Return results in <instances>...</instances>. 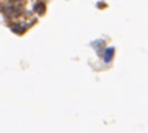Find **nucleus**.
Here are the masks:
<instances>
[{"instance_id": "nucleus-2", "label": "nucleus", "mask_w": 148, "mask_h": 133, "mask_svg": "<svg viewBox=\"0 0 148 133\" xmlns=\"http://www.w3.org/2000/svg\"><path fill=\"white\" fill-rule=\"evenodd\" d=\"M12 30H13V31H16V33H22V31L25 30V28L16 25V26H12Z\"/></svg>"}, {"instance_id": "nucleus-1", "label": "nucleus", "mask_w": 148, "mask_h": 133, "mask_svg": "<svg viewBox=\"0 0 148 133\" xmlns=\"http://www.w3.org/2000/svg\"><path fill=\"white\" fill-rule=\"evenodd\" d=\"M113 55H114V48H113V47H108V48H105L104 62H105V63H109L110 60H112Z\"/></svg>"}]
</instances>
